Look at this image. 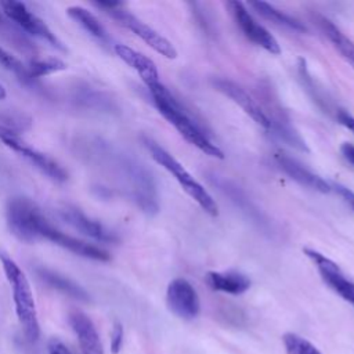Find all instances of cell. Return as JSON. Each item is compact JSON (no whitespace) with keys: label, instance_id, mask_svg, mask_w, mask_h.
<instances>
[{"label":"cell","instance_id":"obj_17","mask_svg":"<svg viewBox=\"0 0 354 354\" xmlns=\"http://www.w3.org/2000/svg\"><path fill=\"white\" fill-rule=\"evenodd\" d=\"M113 50L123 62H126L130 68H133L140 75V77L147 84V87L160 82L158 68L151 58H148L147 55L141 54L140 51L126 44H115Z\"/></svg>","mask_w":354,"mask_h":354},{"label":"cell","instance_id":"obj_22","mask_svg":"<svg viewBox=\"0 0 354 354\" xmlns=\"http://www.w3.org/2000/svg\"><path fill=\"white\" fill-rule=\"evenodd\" d=\"M249 6L252 8H254V11H257L261 17H264L266 19L272 21L277 25L285 26L288 29H292L295 32H307V28L303 22H300L299 19H296L295 17L275 8L274 6L266 3V1H250Z\"/></svg>","mask_w":354,"mask_h":354},{"label":"cell","instance_id":"obj_8","mask_svg":"<svg viewBox=\"0 0 354 354\" xmlns=\"http://www.w3.org/2000/svg\"><path fill=\"white\" fill-rule=\"evenodd\" d=\"M3 14L12 21L22 32H26L32 36L40 37L50 43L53 47L58 50H65L62 41L55 36V33L47 26V24L35 15L24 3L15 0H7L0 3Z\"/></svg>","mask_w":354,"mask_h":354},{"label":"cell","instance_id":"obj_33","mask_svg":"<svg viewBox=\"0 0 354 354\" xmlns=\"http://www.w3.org/2000/svg\"><path fill=\"white\" fill-rule=\"evenodd\" d=\"M7 97V91H6V88L0 84V100H4Z\"/></svg>","mask_w":354,"mask_h":354},{"label":"cell","instance_id":"obj_4","mask_svg":"<svg viewBox=\"0 0 354 354\" xmlns=\"http://www.w3.org/2000/svg\"><path fill=\"white\" fill-rule=\"evenodd\" d=\"M144 144L156 163L165 167L183 187V189L210 216L218 214V206L212 195L185 170V167L165 148L151 138H144Z\"/></svg>","mask_w":354,"mask_h":354},{"label":"cell","instance_id":"obj_3","mask_svg":"<svg viewBox=\"0 0 354 354\" xmlns=\"http://www.w3.org/2000/svg\"><path fill=\"white\" fill-rule=\"evenodd\" d=\"M0 261L8 283L12 288V299L15 304L17 318L29 342H36L40 335V326L36 313L33 293L26 275L19 266L4 252L0 250Z\"/></svg>","mask_w":354,"mask_h":354},{"label":"cell","instance_id":"obj_26","mask_svg":"<svg viewBox=\"0 0 354 354\" xmlns=\"http://www.w3.org/2000/svg\"><path fill=\"white\" fill-rule=\"evenodd\" d=\"M282 342L286 354H321L313 343L293 332L285 333L282 336Z\"/></svg>","mask_w":354,"mask_h":354},{"label":"cell","instance_id":"obj_13","mask_svg":"<svg viewBox=\"0 0 354 354\" xmlns=\"http://www.w3.org/2000/svg\"><path fill=\"white\" fill-rule=\"evenodd\" d=\"M59 216L75 230L98 242H105V243L119 242V236L116 232L106 228L102 223L88 217L76 206H71V205L62 206L59 209Z\"/></svg>","mask_w":354,"mask_h":354},{"label":"cell","instance_id":"obj_1","mask_svg":"<svg viewBox=\"0 0 354 354\" xmlns=\"http://www.w3.org/2000/svg\"><path fill=\"white\" fill-rule=\"evenodd\" d=\"M97 149H100V156H104L106 163L116 169L120 181L124 184L136 205L149 216L156 214L159 210L158 192L151 173L136 159L115 152L111 147L101 149V147L97 145Z\"/></svg>","mask_w":354,"mask_h":354},{"label":"cell","instance_id":"obj_31","mask_svg":"<svg viewBox=\"0 0 354 354\" xmlns=\"http://www.w3.org/2000/svg\"><path fill=\"white\" fill-rule=\"evenodd\" d=\"M340 152L343 155V158L351 163L354 166V145L353 144H348V142H344L340 148Z\"/></svg>","mask_w":354,"mask_h":354},{"label":"cell","instance_id":"obj_19","mask_svg":"<svg viewBox=\"0 0 354 354\" xmlns=\"http://www.w3.org/2000/svg\"><path fill=\"white\" fill-rule=\"evenodd\" d=\"M36 274L46 285L51 286L53 289H57V290H59L73 299H77V300H83V301L90 300L88 293L80 285H77L72 279H69L53 270L39 267V268H36Z\"/></svg>","mask_w":354,"mask_h":354},{"label":"cell","instance_id":"obj_11","mask_svg":"<svg viewBox=\"0 0 354 354\" xmlns=\"http://www.w3.org/2000/svg\"><path fill=\"white\" fill-rule=\"evenodd\" d=\"M303 252L315 264L322 281L342 299L354 306V282L342 272L339 266L314 249L304 248Z\"/></svg>","mask_w":354,"mask_h":354},{"label":"cell","instance_id":"obj_23","mask_svg":"<svg viewBox=\"0 0 354 354\" xmlns=\"http://www.w3.org/2000/svg\"><path fill=\"white\" fill-rule=\"evenodd\" d=\"M0 64L8 71L11 72L21 84L35 90V91H43L41 84L39 83V80L33 79L29 73V69L26 65L22 64V61L19 58H17L15 55H12L11 53H8L7 50H4L3 47H0Z\"/></svg>","mask_w":354,"mask_h":354},{"label":"cell","instance_id":"obj_27","mask_svg":"<svg viewBox=\"0 0 354 354\" xmlns=\"http://www.w3.org/2000/svg\"><path fill=\"white\" fill-rule=\"evenodd\" d=\"M123 346V325L120 322H115L111 332V353L119 354Z\"/></svg>","mask_w":354,"mask_h":354},{"label":"cell","instance_id":"obj_6","mask_svg":"<svg viewBox=\"0 0 354 354\" xmlns=\"http://www.w3.org/2000/svg\"><path fill=\"white\" fill-rule=\"evenodd\" d=\"M44 218L37 203L26 196H14L7 202V227L21 242L33 243L40 241L39 227Z\"/></svg>","mask_w":354,"mask_h":354},{"label":"cell","instance_id":"obj_28","mask_svg":"<svg viewBox=\"0 0 354 354\" xmlns=\"http://www.w3.org/2000/svg\"><path fill=\"white\" fill-rule=\"evenodd\" d=\"M330 188L332 191H335L342 199L343 202L354 212V191H351L348 187L340 184V183H330Z\"/></svg>","mask_w":354,"mask_h":354},{"label":"cell","instance_id":"obj_24","mask_svg":"<svg viewBox=\"0 0 354 354\" xmlns=\"http://www.w3.org/2000/svg\"><path fill=\"white\" fill-rule=\"evenodd\" d=\"M32 126V118L21 111L4 109L0 111V127L7 129L15 134L28 131Z\"/></svg>","mask_w":354,"mask_h":354},{"label":"cell","instance_id":"obj_21","mask_svg":"<svg viewBox=\"0 0 354 354\" xmlns=\"http://www.w3.org/2000/svg\"><path fill=\"white\" fill-rule=\"evenodd\" d=\"M66 14L69 15V18L76 21L84 30H87L95 39H98L104 43H108L111 40V37H109L106 29L104 28V25L87 8H84L82 6H71V7L66 8Z\"/></svg>","mask_w":354,"mask_h":354},{"label":"cell","instance_id":"obj_20","mask_svg":"<svg viewBox=\"0 0 354 354\" xmlns=\"http://www.w3.org/2000/svg\"><path fill=\"white\" fill-rule=\"evenodd\" d=\"M319 26L325 36L329 39L332 46L342 54V57L351 65L354 69V41L348 39L332 21L321 17Z\"/></svg>","mask_w":354,"mask_h":354},{"label":"cell","instance_id":"obj_25","mask_svg":"<svg viewBox=\"0 0 354 354\" xmlns=\"http://www.w3.org/2000/svg\"><path fill=\"white\" fill-rule=\"evenodd\" d=\"M29 73L33 79L39 80L43 76L59 72V71H65L66 69V64L64 61H61L59 58H54V57H48V58H33L29 61L28 65Z\"/></svg>","mask_w":354,"mask_h":354},{"label":"cell","instance_id":"obj_2","mask_svg":"<svg viewBox=\"0 0 354 354\" xmlns=\"http://www.w3.org/2000/svg\"><path fill=\"white\" fill-rule=\"evenodd\" d=\"M152 95L153 104L159 113L176 127V130L194 147H196L203 153L223 159L224 152L210 141V138L202 131V129L188 116V113L183 109L180 102L174 98V95L160 83H155L148 87Z\"/></svg>","mask_w":354,"mask_h":354},{"label":"cell","instance_id":"obj_16","mask_svg":"<svg viewBox=\"0 0 354 354\" xmlns=\"http://www.w3.org/2000/svg\"><path fill=\"white\" fill-rule=\"evenodd\" d=\"M71 328L77 336L82 354H104L102 343L93 321L80 310H73L68 315Z\"/></svg>","mask_w":354,"mask_h":354},{"label":"cell","instance_id":"obj_12","mask_svg":"<svg viewBox=\"0 0 354 354\" xmlns=\"http://www.w3.org/2000/svg\"><path fill=\"white\" fill-rule=\"evenodd\" d=\"M166 303L169 310L181 319H194L201 311L199 296L184 278H176L167 285Z\"/></svg>","mask_w":354,"mask_h":354},{"label":"cell","instance_id":"obj_32","mask_svg":"<svg viewBox=\"0 0 354 354\" xmlns=\"http://www.w3.org/2000/svg\"><path fill=\"white\" fill-rule=\"evenodd\" d=\"M10 19L3 14V11H0V33L4 30V28L8 25Z\"/></svg>","mask_w":354,"mask_h":354},{"label":"cell","instance_id":"obj_15","mask_svg":"<svg viewBox=\"0 0 354 354\" xmlns=\"http://www.w3.org/2000/svg\"><path fill=\"white\" fill-rule=\"evenodd\" d=\"M274 158H275V162H277L278 167L289 178H292L293 181H296L301 187L310 188V189L321 192V194H329L332 191L330 183H328L326 180H324L318 174L308 170L306 166H303L295 158H292V156H289L283 152H277L274 155Z\"/></svg>","mask_w":354,"mask_h":354},{"label":"cell","instance_id":"obj_10","mask_svg":"<svg viewBox=\"0 0 354 354\" xmlns=\"http://www.w3.org/2000/svg\"><path fill=\"white\" fill-rule=\"evenodd\" d=\"M236 25L242 30V33L254 44L263 47L270 54L278 55L281 53V47L277 41V39L261 25L259 24L252 14L248 11L243 3L241 1H228L227 3Z\"/></svg>","mask_w":354,"mask_h":354},{"label":"cell","instance_id":"obj_9","mask_svg":"<svg viewBox=\"0 0 354 354\" xmlns=\"http://www.w3.org/2000/svg\"><path fill=\"white\" fill-rule=\"evenodd\" d=\"M39 235H40V239H47V241L75 253L77 256H82L84 259H91L95 261H109L111 260V254L105 249L62 232L61 230H58L53 224H50L47 218H44L41 221V224L39 227Z\"/></svg>","mask_w":354,"mask_h":354},{"label":"cell","instance_id":"obj_29","mask_svg":"<svg viewBox=\"0 0 354 354\" xmlns=\"http://www.w3.org/2000/svg\"><path fill=\"white\" fill-rule=\"evenodd\" d=\"M48 354H72L71 350L57 337H51L47 344Z\"/></svg>","mask_w":354,"mask_h":354},{"label":"cell","instance_id":"obj_7","mask_svg":"<svg viewBox=\"0 0 354 354\" xmlns=\"http://www.w3.org/2000/svg\"><path fill=\"white\" fill-rule=\"evenodd\" d=\"M0 141L14 152L19 153L22 158H25L50 180L55 183H65L68 180V171L59 163H57L46 153L28 145L18 134L0 127Z\"/></svg>","mask_w":354,"mask_h":354},{"label":"cell","instance_id":"obj_18","mask_svg":"<svg viewBox=\"0 0 354 354\" xmlns=\"http://www.w3.org/2000/svg\"><path fill=\"white\" fill-rule=\"evenodd\" d=\"M206 283L213 290L230 295H242L250 288V279L246 275L236 271H210L206 274Z\"/></svg>","mask_w":354,"mask_h":354},{"label":"cell","instance_id":"obj_14","mask_svg":"<svg viewBox=\"0 0 354 354\" xmlns=\"http://www.w3.org/2000/svg\"><path fill=\"white\" fill-rule=\"evenodd\" d=\"M212 83L220 93H223L225 97L231 98L236 105H239L242 111L248 113L259 126L264 129L271 127L268 115L261 109V106L254 101V98L249 95V93L245 88H242L239 84L224 77L213 79Z\"/></svg>","mask_w":354,"mask_h":354},{"label":"cell","instance_id":"obj_30","mask_svg":"<svg viewBox=\"0 0 354 354\" xmlns=\"http://www.w3.org/2000/svg\"><path fill=\"white\" fill-rule=\"evenodd\" d=\"M337 120L346 127L353 134H354V116L350 115L347 111L344 109H339L337 111Z\"/></svg>","mask_w":354,"mask_h":354},{"label":"cell","instance_id":"obj_5","mask_svg":"<svg viewBox=\"0 0 354 354\" xmlns=\"http://www.w3.org/2000/svg\"><path fill=\"white\" fill-rule=\"evenodd\" d=\"M94 6L104 10L113 19H116L120 25L131 30L136 36H138L142 41H145L152 50L159 53L160 55L174 59L177 57V50L165 36L152 29L149 25L142 22L134 14L129 12L123 8L122 1H94Z\"/></svg>","mask_w":354,"mask_h":354}]
</instances>
